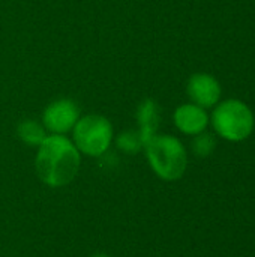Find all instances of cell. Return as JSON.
Here are the masks:
<instances>
[{"label": "cell", "instance_id": "6da1fadb", "mask_svg": "<svg viewBox=\"0 0 255 257\" xmlns=\"http://www.w3.org/2000/svg\"><path fill=\"white\" fill-rule=\"evenodd\" d=\"M81 154L74 142L62 134H48L38 146L35 170L42 184L50 188L69 185L78 175Z\"/></svg>", "mask_w": 255, "mask_h": 257}, {"label": "cell", "instance_id": "7a4b0ae2", "mask_svg": "<svg viewBox=\"0 0 255 257\" xmlns=\"http://www.w3.org/2000/svg\"><path fill=\"white\" fill-rule=\"evenodd\" d=\"M146 158L153 173L167 182L183 178L188 169V154L182 142L170 134H156L146 146Z\"/></svg>", "mask_w": 255, "mask_h": 257}, {"label": "cell", "instance_id": "3957f363", "mask_svg": "<svg viewBox=\"0 0 255 257\" xmlns=\"http://www.w3.org/2000/svg\"><path fill=\"white\" fill-rule=\"evenodd\" d=\"M114 133L111 122L101 114H87L72 128V142L81 155L99 158L110 151Z\"/></svg>", "mask_w": 255, "mask_h": 257}, {"label": "cell", "instance_id": "277c9868", "mask_svg": "<svg viewBox=\"0 0 255 257\" xmlns=\"http://www.w3.org/2000/svg\"><path fill=\"white\" fill-rule=\"evenodd\" d=\"M215 133L228 142H243L254 131V114L251 108L239 99H225L212 113Z\"/></svg>", "mask_w": 255, "mask_h": 257}, {"label": "cell", "instance_id": "5b68a950", "mask_svg": "<svg viewBox=\"0 0 255 257\" xmlns=\"http://www.w3.org/2000/svg\"><path fill=\"white\" fill-rule=\"evenodd\" d=\"M80 119V108L77 102L68 98L50 102L42 113V125L50 134H62L72 131Z\"/></svg>", "mask_w": 255, "mask_h": 257}, {"label": "cell", "instance_id": "8992f818", "mask_svg": "<svg viewBox=\"0 0 255 257\" xmlns=\"http://www.w3.org/2000/svg\"><path fill=\"white\" fill-rule=\"evenodd\" d=\"M186 92L192 104L200 105L203 108H209L218 104L222 90L219 81L215 77L206 72H197L189 77Z\"/></svg>", "mask_w": 255, "mask_h": 257}, {"label": "cell", "instance_id": "52a82bcc", "mask_svg": "<svg viewBox=\"0 0 255 257\" xmlns=\"http://www.w3.org/2000/svg\"><path fill=\"white\" fill-rule=\"evenodd\" d=\"M176 128L186 136H197L206 131L209 125V116L206 110L195 104H182L173 114Z\"/></svg>", "mask_w": 255, "mask_h": 257}, {"label": "cell", "instance_id": "ba28073f", "mask_svg": "<svg viewBox=\"0 0 255 257\" xmlns=\"http://www.w3.org/2000/svg\"><path fill=\"white\" fill-rule=\"evenodd\" d=\"M159 107L153 99H144L138 108H137V122H138V131L141 134V139L146 143L158 134L159 128Z\"/></svg>", "mask_w": 255, "mask_h": 257}, {"label": "cell", "instance_id": "9c48e42d", "mask_svg": "<svg viewBox=\"0 0 255 257\" xmlns=\"http://www.w3.org/2000/svg\"><path fill=\"white\" fill-rule=\"evenodd\" d=\"M17 136L27 146L38 148L45 140V137L48 134H47V130L44 128L42 123H39V122H36L33 119H26V120H21L18 123Z\"/></svg>", "mask_w": 255, "mask_h": 257}, {"label": "cell", "instance_id": "30bf717a", "mask_svg": "<svg viewBox=\"0 0 255 257\" xmlns=\"http://www.w3.org/2000/svg\"><path fill=\"white\" fill-rule=\"evenodd\" d=\"M116 146L119 151L128 154V155H135L140 151L144 149V142L141 139L140 131H134V130H126L123 133H120L116 139Z\"/></svg>", "mask_w": 255, "mask_h": 257}, {"label": "cell", "instance_id": "8fae6325", "mask_svg": "<svg viewBox=\"0 0 255 257\" xmlns=\"http://www.w3.org/2000/svg\"><path fill=\"white\" fill-rule=\"evenodd\" d=\"M216 148V140L212 134L203 131L197 136H194V140H192V152L200 157V158H207L209 155L213 154Z\"/></svg>", "mask_w": 255, "mask_h": 257}, {"label": "cell", "instance_id": "7c38bea8", "mask_svg": "<svg viewBox=\"0 0 255 257\" xmlns=\"http://www.w3.org/2000/svg\"><path fill=\"white\" fill-rule=\"evenodd\" d=\"M89 257H111L108 256V254H105V253H95V254H92V256Z\"/></svg>", "mask_w": 255, "mask_h": 257}]
</instances>
